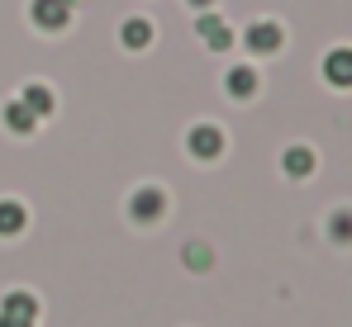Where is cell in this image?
<instances>
[{
  "label": "cell",
  "mask_w": 352,
  "mask_h": 327,
  "mask_svg": "<svg viewBox=\"0 0 352 327\" xmlns=\"http://www.w3.org/2000/svg\"><path fill=\"white\" fill-rule=\"evenodd\" d=\"M34 323H38V304H34V294L14 289V294L0 299V327H34Z\"/></svg>",
  "instance_id": "obj_1"
},
{
  "label": "cell",
  "mask_w": 352,
  "mask_h": 327,
  "mask_svg": "<svg viewBox=\"0 0 352 327\" xmlns=\"http://www.w3.org/2000/svg\"><path fill=\"white\" fill-rule=\"evenodd\" d=\"M72 10H76V0H34L29 5V14H34L38 29H62L72 19Z\"/></svg>",
  "instance_id": "obj_2"
},
{
  "label": "cell",
  "mask_w": 352,
  "mask_h": 327,
  "mask_svg": "<svg viewBox=\"0 0 352 327\" xmlns=\"http://www.w3.org/2000/svg\"><path fill=\"white\" fill-rule=\"evenodd\" d=\"M186 147H190V157H219L224 152V133L214 123H200V128H190Z\"/></svg>",
  "instance_id": "obj_3"
},
{
  "label": "cell",
  "mask_w": 352,
  "mask_h": 327,
  "mask_svg": "<svg viewBox=\"0 0 352 327\" xmlns=\"http://www.w3.org/2000/svg\"><path fill=\"white\" fill-rule=\"evenodd\" d=\"M129 209H133V218H138V223H153V218L167 214V195L148 185V190H138V195L129 199Z\"/></svg>",
  "instance_id": "obj_4"
},
{
  "label": "cell",
  "mask_w": 352,
  "mask_h": 327,
  "mask_svg": "<svg viewBox=\"0 0 352 327\" xmlns=\"http://www.w3.org/2000/svg\"><path fill=\"white\" fill-rule=\"evenodd\" d=\"M195 29H200V38L214 48V53H224V48H234V29L219 19V14H200L195 19Z\"/></svg>",
  "instance_id": "obj_5"
},
{
  "label": "cell",
  "mask_w": 352,
  "mask_h": 327,
  "mask_svg": "<svg viewBox=\"0 0 352 327\" xmlns=\"http://www.w3.org/2000/svg\"><path fill=\"white\" fill-rule=\"evenodd\" d=\"M324 81L329 86H352V48H333V53L324 57Z\"/></svg>",
  "instance_id": "obj_6"
},
{
  "label": "cell",
  "mask_w": 352,
  "mask_h": 327,
  "mask_svg": "<svg viewBox=\"0 0 352 327\" xmlns=\"http://www.w3.org/2000/svg\"><path fill=\"white\" fill-rule=\"evenodd\" d=\"M248 48H252V53H276V48H281V29H276L272 19H257V24L248 29Z\"/></svg>",
  "instance_id": "obj_7"
},
{
  "label": "cell",
  "mask_w": 352,
  "mask_h": 327,
  "mask_svg": "<svg viewBox=\"0 0 352 327\" xmlns=\"http://www.w3.org/2000/svg\"><path fill=\"white\" fill-rule=\"evenodd\" d=\"M19 105L29 109L34 119H48V114H53V90L34 81V86H24V95H19Z\"/></svg>",
  "instance_id": "obj_8"
},
{
  "label": "cell",
  "mask_w": 352,
  "mask_h": 327,
  "mask_svg": "<svg viewBox=\"0 0 352 327\" xmlns=\"http://www.w3.org/2000/svg\"><path fill=\"white\" fill-rule=\"evenodd\" d=\"M224 86H229V95H238V100H248V95L257 90V71H252V66H234V71L224 76Z\"/></svg>",
  "instance_id": "obj_9"
},
{
  "label": "cell",
  "mask_w": 352,
  "mask_h": 327,
  "mask_svg": "<svg viewBox=\"0 0 352 327\" xmlns=\"http://www.w3.org/2000/svg\"><path fill=\"white\" fill-rule=\"evenodd\" d=\"M24 228V204L19 199H0V237H14Z\"/></svg>",
  "instance_id": "obj_10"
},
{
  "label": "cell",
  "mask_w": 352,
  "mask_h": 327,
  "mask_svg": "<svg viewBox=\"0 0 352 327\" xmlns=\"http://www.w3.org/2000/svg\"><path fill=\"white\" fill-rule=\"evenodd\" d=\"M281 166H286L291 175H309V171H314V152H309V147H291V152L281 157Z\"/></svg>",
  "instance_id": "obj_11"
},
{
  "label": "cell",
  "mask_w": 352,
  "mask_h": 327,
  "mask_svg": "<svg viewBox=\"0 0 352 327\" xmlns=\"http://www.w3.org/2000/svg\"><path fill=\"white\" fill-rule=\"evenodd\" d=\"M124 43H129V48H148V43H153V24H148V19H129V24H124Z\"/></svg>",
  "instance_id": "obj_12"
},
{
  "label": "cell",
  "mask_w": 352,
  "mask_h": 327,
  "mask_svg": "<svg viewBox=\"0 0 352 327\" xmlns=\"http://www.w3.org/2000/svg\"><path fill=\"white\" fill-rule=\"evenodd\" d=\"M5 123H10V128H14V133H29V128H34V123H38V119H34V114H29V109L19 105V100H10V105H5Z\"/></svg>",
  "instance_id": "obj_13"
},
{
  "label": "cell",
  "mask_w": 352,
  "mask_h": 327,
  "mask_svg": "<svg viewBox=\"0 0 352 327\" xmlns=\"http://www.w3.org/2000/svg\"><path fill=\"white\" fill-rule=\"evenodd\" d=\"M210 261H214V256H210L205 242H190V247H186V266H190V271H205Z\"/></svg>",
  "instance_id": "obj_14"
},
{
  "label": "cell",
  "mask_w": 352,
  "mask_h": 327,
  "mask_svg": "<svg viewBox=\"0 0 352 327\" xmlns=\"http://www.w3.org/2000/svg\"><path fill=\"white\" fill-rule=\"evenodd\" d=\"M329 232H333V242H352V214H333Z\"/></svg>",
  "instance_id": "obj_15"
},
{
  "label": "cell",
  "mask_w": 352,
  "mask_h": 327,
  "mask_svg": "<svg viewBox=\"0 0 352 327\" xmlns=\"http://www.w3.org/2000/svg\"><path fill=\"white\" fill-rule=\"evenodd\" d=\"M190 5H210V0H190Z\"/></svg>",
  "instance_id": "obj_16"
}]
</instances>
